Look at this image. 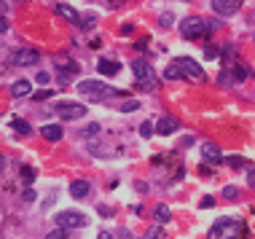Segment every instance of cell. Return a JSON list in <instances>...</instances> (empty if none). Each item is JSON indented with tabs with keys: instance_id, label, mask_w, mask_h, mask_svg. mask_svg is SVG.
Returning <instances> with one entry per match:
<instances>
[{
	"instance_id": "cell-1",
	"label": "cell",
	"mask_w": 255,
	"mask_h": 239,
	"mask_svg": "<svg viewBox=\"0 0 255 239\" xmlns=\"http://www.w3.org/2000/svg\"><path fill=\"white\" fill-rule=\"evenodd\" d=\"M245 237L247 226L239 218H218L207 234V239H245Z\"/></svg>"
},
{
	"instance_id": "cell-2",
	"label": "cell",
	"mask_w": 255,
	"mask_h": 239,
	"mask_svg": "<svg viewBox=\"0 0 255 239\" xmlns=\"http://www.w3.org/2000/svg\"><path fill=\"white\" fill-rule=\"evenodd\" d=\"M78 92H81V94H89L92 100H105V97H124V94H127V92H121V89L107 86L105 81H97V78L81 81V83H78Z\"/></svg>"
},
{
	"instance_id": "cell-3",
	"label": "cell",
	"mask_w": 255,
	"mask_h": 239,
	"mask_svg": "<svg viewBox=\"0 0 255 239\" xmlns=\"http://www.w3.org/2000/svg\"><path fill=\"white\" fill-rule=\"evenodd\" d=\"M132 73L137 76V86L145 89V92H156V73H153V67L148 65L145 59H134L132 62Z\"/></svg>"
},
{
	"instance_id": "cell-4",
	"label": "cell",
	"mask_w": 255,
	"mask_h": 239,
	"mask_svg": "<svg viewBox=\"0 0 255 239\" xmlns=\"http://www.w3.org/2000/svg\"><path fill=\"white\" fill-rule=\"evenodd\" d=\"M175 65H178V70H180V81H194V83H204V81H207L204 70L191 59V56H178Z\"/></svg>"
},
{
	"instance_id": "cell-5",
	"label": "cell",
	"mask_w": 255,
	"mask_h": 239,
	"mask_svg": "<svg viewBox=\"0 0 255 239\" xmlns=\"http://www.w3.org/2000/svg\"><path fill=\"white\" fill-rule=\"evenodd\" d=\"M180 35H183L185 41H196V38L207 35V22L199 19V16H188V19H183V25H180Z\"/></svg>"
},
{
	"instance_id": "cell-6",
	"label": "cell",
	"mask_w": 255,
	"mask_h": 239,
	"mask_svg": "<svg viewBox=\"0 0 255 239\" xmlns=\"http://www.w3.org/2000/svg\"><path fill=\"white\" fill-rule=\"evenodd\" d=\"M86 215L83 212H73V210H65V212L56 215V226H62V229H81V226H86Z\"/></svg>"
},
{
	"instance_id": "cell-7",
	"label": "cell",
	"mask_w": 255,
	"mask_h": 239,
	"mask_svg": "<svg viewBox=\"0 0 255 239\" xmlns=\"http://www.w3.org/2000/svg\"><path fill=\"white\" fill-rule=\"evenodd\" d=\"M11 62H14L16 67H32L41 62V54H38L35 49H16L14 56H11Z\"/></svg>"
},
{
	"instance_id": "cell-8",
	"label": "cell",
	"mask_w": 255,
	"mask_h": 239,
	"mask_svg": "<svg viewBox=\"0 0 255 239\" xmlns=\"http://www.w3.org/2000/svg\"><path fill=\"white\" fill-rule=\"evenodd\" d=\"M56 113H59V118H65V121H76V118L86 116V107L76 105V102H62V105L56 107Z\"/></svg>"
},
{
	"instance_id": "cell-9",
	"label": "cell",
	"mask_w": 255,
	"mask_h": 239,
	"mask_svg": "<svg viewBox=\"0 0 255 239\" xmlns=\"http://www.w3.org/2000/svg\"><path fill=\"white\" fill-rule=\"evenodd\" d=\"M242 3L245 0H212V11L220 16H234L242 8Z\"/></svg>"
},
{
	"instance_id": "cell-10",
	"label": "cell",
	"mask_w": 255,
	"mask_h": 239,
	"mask_svg": "<svg viewBox=\"0 0 255 239\" xmlns=\"http://www.w3.org/2000/svg\"><path fill=\"white\" fill-rule=\"evenodd\" d=\"M178 129H180V121L175 116H164V118H158V124H156V132L164 134V137L172 134V132H178Z\"/></svg>"
},
{
	"instance_id": "cell-11",
	"label": "cell",
	"mask_w": 255,
	"mask_h": 239,
	"mask_svg": "<svg viewBox=\"0 0 255 239\" xmlns=\"http://www.w3.org/2000/svg\"><path fill=\"white\" fill-rule=\"evenodd\" d=\"M226 73L231 76V81H234V83H245L247 78H250V73H247L245 67L239 65V62H231V65L226 67Z\"/></svg>"
},
{
	"instance_id": "cell-12",
	"label": "cell",
	"mask_w": 255,
	"mask_h": 239,
	"mask_svg": "<svg viewBox=\"0 0 255 239\" xmlns=\"http://www.w3.org/2000/svg\"><path fill=\"white\" fill-rule=\"evenodd\" d=\"M202 156L207 159V161H212V164L223 161V153H220V148L215 145V143H204L202 145Z\"/></svg>"
},
{
	"instance_id": "cell-13",
	"label": "cell",
	"mask_w": 255,
	"mask_h": 239,
	"mask_svg": "<svg viewBox=\"0 0 255 239\" xmlns=\"http://www.w3.org/2000/svg\"><path fill=\"white\" fill-rule=\"evenodd\" d=\"M89 191H92V183H89V180H76V183L70 186V196L73 199H86Z\"/></svg>"
},
{
	"instance_id": "cell-14",
	"label": "cell",
	"mask_w": 255,
	"mask_h": 239,
	"mask_svg": "<svg viewBox=\"0 0 255 239\" xmlns=\"http://www.w3.org/2000/svg\"><path fill=\"white\" fill-rule=\"evenodd\" d=\"M56 67H59V73H67V76H76L81 67H78V62H73L70 56H56Z\"/></svg>"
},
{
	"instance_id": "cell-15",
	"label": "cell",
	"mask_w": 255,
	"mask_h": 239,
	"mask_svg": "<svg viewBox=\"0 0 255 239\" xmlns=\"http://www.w3.org/2000/svg\"><path fill=\"white\" fill-rule=\"evenodd\" d=\"M54 14H59V16H65V19L67 22H73V25H78V27H81V16H78V11H73L70 8V5H56V8H54Z\"/></svg>"
},
{
	"instance_id": "cell-16",
	"label": "cell",
	"mask_w": 255,
	"mask_h": 239,
	"mask_svg": "<svg viewBox=\"0 0 255 239\" xmlns=\"http://www.w3.org/2000/svg\"><path fill=\"white\" fill-rule=\"evenodd\" d=\"M97 70L102 73V76H116V73L121 70V65H118V62H113V59H100L97 62Z\"/></svg>"
},
{
	"instance_id": "cell-17",
	"label": "cell",
	"mask_w": 255,
	"mask_h": 239,
	"mask_svg": "<svg viewBox=\"0 0 255 239\" xmlns=\"http://www.w3.org/2000/svg\"><path fill=\"white\" fill-rule=\"evenodd\" d=\"M41 134L54 143V140H62V127H59V124H46V127L41 129Z\"/></svg>"
},
{
	"instance_id": "cell-18",
	"label": "cell",
	"mask_w": 255,
	"mask_h": 239,
	"mask_svg": "<svg viewBox=\"0 0 255 239\" xmlns=\"http://www.w3.org/2000/svg\"><path fill=\"white\" fill-rule=\"evenodd\" d=\"M11 94L14 97H30V81H16L11 86Z\"/></svg>"
},
{
	"instance_id": "cell-19",
	"label": "cell",
	"mask_w": 255,
	"mask_h": 239,
	"mask_svg": "<svg viewBox=\"0 0 255 239\" xmlns=\"http://www.w3.org/2000/svg\"><path fill=\"white\" fill-rule=\"evenodd\" d=\"M153 218H156L158 223H169V207L167 204H156V207H153Z\"/></svg>"
},
{
	"instance_id": "cell-20",
	"label": "cell",
	"mask_w": 255,
	"mask_h": 239,
	"mask_svg": "<svg viewBox=\"0 0 255 239\" xmlns=\"http://www.w3.org/2000/svg\"><path fill=\"white\" fill-rule=\"evenodd\" d=\"M11 127H14L19 134H32V127L25 121V118H14V121H11Z\"/></svg>"
},
{
	"instance_id": "cell-21",
	"label": "cell",
	"mask_w": 255,
	"mask_h": 239,
	"mask_svg": "<svg viewBox=\"0 0 255 239\" xmlns=\"http://www.w3.org/2000/svg\"><path fill=\"white\" fill-rule=\"evenodd\" d=\"M22 180H25L27 186L35 183V169H32L30 164H22Z\"/></svg>"
},
{
	"instance_id": "cell-22",
	"label": "cell",
	"mask_w": 255,
	"mask_h": 239,
	"mask_svg": "<svg viewBox=\"0 0 255 239\" xmlns=\"http://www.w3.org/2000/svg\"><path fill=\"white\" fill-rule=\"evenodd\" d=\"M164 78H167V81H180V70H178V65H167V70H164Z\"/></svg>"
},
{
	"instance_id": "cell-23",
	"label": "cell",
	"mask_w": 255,
	"mask_h": 239,
	"mask_svg": "<svg viewBox=\"0 0 255 239\" xmlns=\"http://www.w3.org/2000/svg\"><path fill=\"white\" fill-rule=\"evenodd\" d=\"M46 239H70V234H67V229H62V226H59V229L49 231V234H46Z\"/></svg>"
},
{
	"instance_id": "cell-24",
	"label": "cell",
	"mask_w": 255,
	"mask_h": 239,
	"mask_svg": "<svg viewBox=\"0 0 255 239\" xmlns=\"http://www.w3.org/2000/svg\"><path fill=\"white\" fill-rule=\"evenodd\" d=\"M226 164H229V167H234V169H239V167H245V159H242V156H229V159H226Z\"/></svg>"
},
{
	"instance_id": "cell-25",
	"label": "cell",
	"mask_w": 255,
	"mask_h": 239,
	"mask_svg": "<svg viewBox=\"0 0 255 239\" xmlns=\"http://www.w3.org/2000/svg\"><path fill=\"white\" fill-rule=\"evenodd\" d=\"M137 107H140V100H129L121 105V113H132V110H137Z\"/></svg>"
},
{
	"instance_id": "cell-26",
	"label": "cell",
	"mask_w": 255,
	"mask_h": 239,
	"mask_svg": "<svg viewBox=\"0 0 255 239\" xmlns=\"http://www.w3.org/2000/svg\"><path fill=\"white\" fill-rule=\"evenodd\" d=\"M204 54H207V59H220V49L218 46H207Z\"/></svg>"
},
{
	"instance_id": "cell-27",
	"label": "cell",
	"mask_w": 255,
	"mask_h": 239,
	"mask_svg": "<svg viewBox=\"0 0 255 239\" xmlns=\"http://www.w3.org/2000/svg\"><path fill=\"white\" fill-rule=\"evenodd\" d=\"M218 83H220V86H231V83H234V81H231V76H229V73H220V76H218Z\"/></svg>"
},
{
	"instance_id": "cell-28",
	"label": "cell",
	"mask_w": 255,
	"mask_h": 239,
	"mask_svg": "<svg viewBox=\"0 0 255 239\" xmlns=\"http://www.w3.org/2000/svg\"><path fill=\"white\" fill-rule=\"evenodd\" d=\"M223 196H226V199H236V196H239V191H236L234 186H226V188H223Z\"/></svg>"
},
{
	"instance_id": "cell-29",
	"label": "cell",
	"mask_w": 255,
	"mask_h": 239,
	"mask_svg": "<svg viewBox=\"0 0 255 239\" xmlns=\"http://www.w3.org/2000/svg\"><path fill=\"white\" fill-rule=\"evenodd\" d=\"M35 81L41 83V86H46V83L51 81V76H49V73H43V70H41V73H38V76H35Z\"/></svg>"
},
{
	"instance_id": "cell-30",
	"label": "cell",
	"mask_w": 255,
	"mask_h": 239,
	"mask_svg": "<svg viewBox=\"0 0 255 239\" xmlns=\"http://www.w3.org/2000/svg\"><path fill=\"white\" fill-rule=\"evenodd\" d=\"M148 239H164V229H158V226H156V229H151Z\"/></svg>"
},
{
	"instance_id": "cell-31",
	"label": "cell",
	"mask_w": 255,
	"mask_h": 239,
	"mask_svg": "<svg viewBox=\"0 0 255 239\" xmlns=\"http://www.w3.org/2000/svg\"><path fill=\"white\" fill-rule=\"evenodd\" d=\"M140 134H143V137L148 140L151 134H153V127H151V124H143V127H140Z\"/></svg>"
},
{
	"instance_id": "cell-32",
	"label": "cell",
	"mask_w": 255,
	"mask_h": 239,
	"mask_svg": "<svg viewBox=\"0 0 255 239\" xmlns=\"http://www.w3.org/2000/svg\"><path fill=\"white\" fill-rule=\"evenodd\" d=\"M22 199H25V202H35V191H32V188H25Z\"/></svg>"
},
{
	"instance_id": "cell-33",
	"label": "cell",
	"mask_w": 255,
	"mask_h": 239,
	"mask_svg": "<svg viewBox=\"0 0 255 239\" xmlns=\"http://www.w3.org/2000/svg\"><path fill=\"white\" fill-rule=\"evenodd\" d=\"M158 25L161 27H167V25H172V14H164L161 19H158Z\"/></svg>"
},
{
	"instance_id": "cell-34",
	"label": "cell",
	"mask_w": 255,
	"mask_h": 239,
	"mask_svg": "<svg viewBox=\"0 0 255 239\" xmlns=\"http://www.w3.org/2000/svg\"><path fill=\"white\" fill-rule=\"evenodd\" d=\"M202 207H204V210H207V207H215V199H212V196H204V199H202Z\"/></svg>"
},
{
	"instance_id": "cell-35",
	"label": "cell",
	"mask_w": 255,
	"mask_h": 239,
	"mask_svg": "<svg viewBox=\"0 0 255 239\" xmlns=\"http://www.w3.org/2000/svg\"><path fill=\"white\" fill-rule=\"evenodd\" d=\"M247 183H250V186H253V188H255V167L250 169V172H247Z\"/></svg>"
},
{
	"instance_id": "cell-36",
	"label": "cell",
	"mask_w": 255,
	"mask_h": 239,
	"mask_svg": "<svg viewBox=\"0 0 255 239\" xmlns=\"http://www.w3.org/2000/svg\"><path fill=\"white\" fill-rule=\"evenodd\" d=\"M97 129H100V127H97V124H89V127H86V129H83V134H94V132H97Z\"/></svg>"
},
{
	"instance_id": "cell-37",
	"label": "cell",
	"mask_w": 255,
	"mask_h": 239,
	"mask_svg": "<svg viewBox=\"0 0 255 239\" xmlns=\"http://www.w3.org/2000/svg\"><path fill=\"white\" fill-rule=\"evenodd\" d=\"M8 30V19H5V16H0V32H5Z\"/></svg>"
},
{
	"instance_id": "cell-38",
	"label": "cell",
	"mask_w": 255,
	"mask_h": 239,
	"mask_svg": "<svg viewBox=\"0 0 255 239\" xmlns=\"http://www.w3.org/2000/svg\"><path fill=\"white\" fill-rule=\"evenodd\" d=\"M207 30H220V22H207Z\"/></svg>"
},
{
	"instance_id": "cell-39",
	"label": "cell",
	"mask_w": 255,
	"mask_h": 239,
	"mask_svg": "<svg viewBox=\"0 0 255 239\" xmlns=\"http://www.w3.org/2000/svg\"><path fill=\"white\" fill-rule=\"evenodd\" d=\"M194 140H196V137H194V134H188V137H183V145H185V148H188L191 143H194Z\"/></svg>"
},
{
	"instance_id": "cell-40",
	"label": "cell",
	"mask_w": 255,
	"mask_h": 239,
	"mask_svg": "<svg viewBox=\"0 0 255 239\" xmlns=\"http://www.w3.org/2000/svg\"><path fill=\"white\" fill-rule=\"evenodd\" d=\"M97 212H100V215H113V210H110V207H100Z\"/></svg>"
},
{
	"instance_id": "cell-41",
	"label": "cell",
	"mask_w": 255,
	"mask_h": 239,
	"mask_svg": "<svg viewBox=\"0 0 255 239\" xmlns=\"http://www.w3.org/2000/svg\"><path fill=\"white\" fill-rule=\"evenodd\" d=\"M46 97H51V92H38L35 100H46Z\"/></svg>"
},
{
	"instance_id": "cell-42",
	"label": "cell",
	"mask_w": 255,
	"mask_h": 239,
	"mask_svg": "<svg viewBox=\"0 0 255 239\" xmlns=\"http://www.w3.org/2000/svg\"><path fill=\"white\" fill-rule=\"evenodd\" d=\"M97 239H113V234H110V231H102V234H100Z\"/></svg>"
},
{
	"instance_id": "cell-43",
	"label": "cell",
	"mask_w": 255,
	"mask_h": 239,
	"mask_svg": "<svg viewBox=\"0 0 255 239\" xmlns=\"http://www.w3.org/2000/svg\"><path fill=\"white\" fill-rule=\"evenodd\" d=\"M5 167V159H3V153H0V169H3Z\"/></svg>"
}]
</instances>
